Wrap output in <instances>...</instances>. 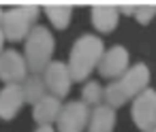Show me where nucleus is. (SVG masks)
<instances>
[{
  "label": "nucleus",
  "instance_id": "18",
  "mask_svg": "<svg viewBox=\"0 0 156 132\" xmlns=\"http://www.w3.org/2000/svg\"><path fill=\"white\" fill-rule=\"evenodd\" d=\"M137 7L139 5H118L120 13H124V15H135L137 13Z\"/></svg>",
  "mask_w": 156,
  "mask_h": 132
},
{
  "label": "nucleus",
  "instance_id": "12",
  "mask_svg": "<svg viewBox=\"0 0 156 132\" xmlns=\"http://www.w3.org/2000/svg\"><path fill=\"white\" fill-rule=\"evenodd\" d=\"M120 9L115 5H94L92 7V24L98 32H111L118 26Z\"/></svg>",
  "mask_w": 156,
  "mask_h": 132
},
{
  "label": "nucleus",
  "instance_id": "10",
  "mask_svg": "<svg viewBox=\"0 0 156 132\" xmlns=\"http://www.w3.org/2000/svg\"><path fill=\"white\" fill-rule=\"evenodd\" d=\"M26 102L22 85H7L0 90V119H13Z\"/></svg>",
  "mask_w": 156,
  "mask_h": 132
},
{
  "label": "nucleus",
  "instance_id": "8",
  "mask_svg": "<svg viewBox=\"0 0 156 132\" xmlns=\"http://www.w3.org/2000/svg\"><path fill=\"white\" fill-rule=\"evenodd\" d=\"M43 81L47 85V90L51 92V96L56 98H64L71 90V70L64 62H51L47 66V70L43 73Z\"/></svg>",
  "mask_w": 156,
  "mask_h": 132
},
{
  "label": "nucleus",
  "instance_id": "9",
  "mask_svg": "<svg viewBox=\"0 0 156 132\" xmlns=\"http://www.w3.org/2000/svg\"><path fill=\"white\" fill-rule=\"evenodd\" d=\"M98 70H101V77H105V79H115V77L120 79L128 70V51L122 45L107 49L98 64Z\"/></svg>",
  "mask_w": 156,
  "mask_h": 132
},
{
  "label": "nucleus",
  "instance_id": "19",
  "mask_svg": "<svg viewBox=\"0 0 156 132\" xmlns=\"http://www.w3.org/2000/svg\"><path fill=\"white\" fill-rule=\"evenodd\" d=\"M37 132H54V128H51V126H39Z\"/></svg>",
  "mask_w": 156,
  "mask_h": 132
},
{
  "label": "nucleus",
  "instance_id": "15",
  "mask_svg": "<svg viewBox=\"0 0 156 132\" xmlns=\"http://www.w3.org/2000/svg\"><path fill=\"white\" fill-rule=\"evenodd\" d=\"M71 13L73 9L69 5H47L45 7V15L49 17V22L56 26V28H66L69 22H71Z\"/></svg>",
  "mask_w": 156,
  "mask_h": 132
},
{
  "label": "nucleus",
  "instance_id": "14",
  "mask_svg": "<svg viewBox=\"0 0 156 132\" xmlns=\"http://www.w3.org/2000/svg\"><path fill=\"white\" fill-rule=\"evenodd\" d=\"M22 87H24V96H26V102H30V104H39L47 94V85H45V81H43V77H39V75H30L24 83H22Z\"/></svg>",
  "mask_w": 156,
  "mask_h": 132
},
{
  "label": "nucleus",
  "instance_id": "13",
  "mask_svg": "<svg viewBox=\"0 0 156 132\" xmlns=\"http://www.w3.org/2000/svg\"><path fill=\"white\" fill-rule=\"evenodd\" d=\"M113 124H115V111H113V107H109V104H98V107L92 111L88 130H90V132H111V130H113Z\"/></svg>",
  "mask_w": 156,
  "mask_h": 132
},
{
  "label": "nucleus",
  "instance_id": "6",
  "mask_svg": "<svg viewBox=\"0 0 156 132\" xmlns=\"http://www.w3.org/2000/svg\"><path fill=\"white\" fill-rule=\"evenodd\" d=\"M90 117L92 113L83 100L69 102L58 117V132H81L86 126H90Z\"/></svg>",
  "mask_w": 156,
  "mask_h": 132
},
{
  "label": "nucleus",
  "instance_id": "2",
  "mask_svg": "<svg viewBox=\"0 0 156 132\" xmlns=\"http://www.w3.org/2000/svg\"><path fill=\"white\" fill-rule=\"evenodd\" d=\"M105 51H103V41L92 36V34H83L81 39H77V43L71 49V58H69V70L73 81H83L103 60Z\"/></svg>",
  "mask_w": 156,
  "mask_h": 132
},
{
  "label": "nucleus",
  "instance_id": "22",
  "mask_svg": "<svg viewBox=\"0 0 156 132\" xmlns=\"http://www.w3.org/2000/svg\"><path fill=\"white\" fill-rule=\"evenodd\" d=\"M152 132H156V130H152Z\"/></svg>",
  "mask_w": 156,
  "mask_h": 132
},
{
  "label": "nucleus",
  "instance_id": "20",
  "mask_svg": "<svg viewBox=\"0 0 156 132\" xmlns=\"http://www.w3.org/2000/svg\"><path fill=\"white\" fill-rule=\"evenodd\" d=\"M7 41V36H5V32H2V28H0V51H2V43ZM0 56H2V53H0Z\"/></svg>",
  "mask_w": 156,
  "mask_h": 132
},
{
  "label": "nucleus",
  "instance_id": "3",
  "mask_svg": "<svg viewBox=\"0 0 156 132\" xmlns=\"http://www.w3.org/2000/svg\"><path fill=\"white\" fill-rule=\"evenodd\" d=\"M54 53V36L49 34L47 28L37 26L32 28V32L26 39V62H28V70L32 75H41L47 70V66L51 64L49 58Z\"/></svg>",
  "mask_w": 156,
  "mask_h": 132
},
{
  "label": "nucleus",
  "instance_id": "11",
  "mask_svg": "<svg viewBox=\"0 0 156 132\" xmlns=\"http://www.w3.org/2000/svg\"><path fill=\"white\" fill-rule=\"evenodd\" d=\"M62 104H60V98H56V96H45L39 104H34V111H32V115H34V121L39 124V126H51L54 121H58V117H60V113H62Z\"/></svg>",
  "mask_w": 156,
  "mask_h": 132
},
{
  "label": "nucleus",
  "instance_id": "21",
  "mask_svg": "<svg viewBox=\"0 0 156 132\" xmlns=\"http://www.w3.org/2000/svg\"><path fill=\"white\" fill-rule=\"evenodd\" d=\"M2 19H5V11L0 9V26H2Z\"/></svg>",
  "mask_w": 156,
  "mask_h": 132
},
{
  "label": "nucleus",
  "instance_id": "5",
  "mask_svg": "<svg viewBox=\"0 0 156 132\" xmlns=\"http://www.w3.org/2000/svg\"><path fill=\"white\" fill-rule=\"evenodd\" d=\"M130 115L139 130H143V132L156 130V92L154 90L141 92L133 102Z\"/></svg>",
  "mask_w": 156,
  "mask_h": 132
},
{
  "label": "nucleus",
  "instance_id": "17",
  "mask_svg": "<svg viewBox=\"0 0 156 132\" xmlns=\"http://www.w3.org/2000/svg\"><path fill=\"white\" fill-rule=\"evenodd\" d=\"M135 17L139 24H147L152 17H156V5H139Z\"/></svg>",
  "mask_w": 156,
  "mask_h": 132
},
{
  "label": "nucleus",
  "instance_id": "7",
  "mask_svg": "<svg viewBox=\"0 0 156 132\" xmlns=\"http://www.w3.org/2000/svg\"><path fill=\"white\" fill-rule=\"evenodd\" d=\"M0 79L7 85H20L28 79V62L17 51L9 49L0 56Z\"/></svg>",
  "mask_w": 156,
  "mask_h": 132
},
{
  "label": "nucleus",
  "instance_id": "4",
  "mask_svg": "<svg viewBox=\"0 0 156 132\" xmlns=\"http://www.w3.org/2000/svg\"><path fill=\"white\" fill-rule=\"evenodd\" d=\"M39 17V7L34 5H26V7H15L5 11V19H2V32L7 36V41H22L26 39L32 30V24Z\"/></svg>",
  "mask_w": 156,
  "mask_h": 132
},
{
  "label": "nucleus",
  "instance_id": "1",
  "mask_svg": "<svg viewBox=\"0 0 156 132\" xmlns=\"http://www.w3.org/2000/svg\"><path fill=\"white\" fill-rule=\"evenodd\" d=\"M147 83H150L147 66L145 64H135L118 81H113L105 87V100H107L109 107H122L130 98H137L141 92H145Z\"/></svg>",
  "mask_w": 156,
  "mask_h": 132
},
{
  "label": "nucleus",
  "instance_id": "16",
  "mask_svg": "<svg viewBox=\"0 0 156 132\" xmlns=\"http://www.w3.org/2000/svg\"><path fill=\"white\" fill-rule=\"evenodd\" d=\"M105 96V90L101 87V83H96V81H88L86 83V87L81 90V100L86 102V104H101V98Z\"/></svg>",
  "mask_w": 156,
  "mask_h": 132
}]
</instances>
